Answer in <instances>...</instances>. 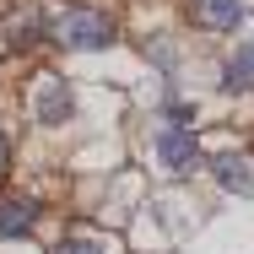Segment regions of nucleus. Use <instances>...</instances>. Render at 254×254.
Segmentation results:
<instances>
[{
	"instance_id": "nucleus-1",
	"label": "nucleus",
	"mask_w": 254,
	"mask_h": 254,
	"mask_svg": "<svg viewBox=\"0 0 254 254\" xmlns=\"http://www.w3.org/2000/svg\"><path fill=\"white\" fill-rule=\"evenodd\" d=\"M54 38L65 49H108L114 44V16H103L92 5H65L54 16Z\"/></svg>"
},
{
	"instance_id": "nucleus-2",
	"label": "nucleus",
	"mask_w": 254,
	"mask_h": 254,
	"mask_svg": "<svg viewBox=\"0 0 254 254\" xmlns=\"http://www.w3.org/2000/svg\"><path fill=\"white\" fill-rule=\"evenodd\" d=\"M152 157L157 168H168V173H184V168H195V157H200V135L190 130V125H162L152 135Z\"/></svg>"
},
{
	"instance_id": "nucleus-3",
	"label": "nucleus",
	"mask_w": 254,
	"mask_h": 254,
	"mask_svg": "<svg viewBox=\"0 0 254 254\" xmlns=\"http://www.w3.org/2000/svg\"><path fill=\"white\" fill-rule=\"evenodd\" d=\"M70 108H76V92H70V81H38V92H33V114H38V125H65L70 119Z\"/></svg>"
},
{
	"instance_id": "nucleus-4",
	"label": "nucleus",
	"mask_w": 254,
	"mask_h": 254,
	"mask_svg": "<svg viewBox=\"0 0 254 254\" xmlns=\"http://www.w3.org/2000/svg\"><path fill=\"white\" fill-rule=\"evenodd\" d=\"M211 173H216V184H222L227 195H244V200L254 195V162L249 157L222 152V157H211Z\"/></svg>"
},
{
	"instance_id": "nucleus-5",
	"label": "nucleus",
	"mask_w": 254,
	"mask_h": 254,
	"mask_svg": "<svg viewBox=\"0 0 254 254\" xmlns=\"http://www.w3.org/2000/svg\"><path fill=\"white\" fill-rule=\"evenodd\" d=\"M195 22L205 33H233L244 22V0H195Z\"/></svg>"
},
{
	"instance_id": "nucleus-6",
	"label": "nucleus",
	"mask_w": 254,
	"mask_h": 254,
	"mask_svg": "<svg viewBox=\"0 0 254 254\" xmlns=\"http://www.w3.org/2000/svg\"><path fill=\"white\" fill-rule=\"evenodd\" d=\"M33 222H38V205L27 200V195L0 200V238H27V233H33Z\"/></svg>"
},
{
	"instance_id": "nucleus-7",
	"label": "nucleus",
	"mask_w": 254,
	"mask_h": 254,
	"mask_svg": "<svg viewBox=\"0 0 254 254\" xmlns=\"http://www.w3.org/2000/svg\"><path fill=\"white\" fill-rule=\"evenodd\" d=\"M227 87L238 92V87H254V38H244L233 60H227Z\"/></svg>"
},
{
	"instance_id": "nucleus-8",
	"label": "nucleus",
	"mask_w": 254,
	"mask_h": 254,
	"mask_svg": "<svg viewBox=\"0 0 254 254\" xmlns=\"http://www.w3.org/2000/svg\"><path fill=\"white\" fill-rule=\"evenodd\" d=\"M54 254H103V244H98V238H87V233H76V238H60Z\"/></svg>"
},
{
	"instance_id": "nucleus-9",
	"label": "nucleus",
	"mask_w": 254,
	"mask_h": 254,
	"mask_svg": "<svg viewBox=\"0 0 254 254\" xmlns=\"http://www.w3.org/2000/svg\"><path fill=\"white\" fill-rule=\"evenodd\" d=\"M11 168V146H5V135H0V173Z\"/></svg>"
}]
</instances>
